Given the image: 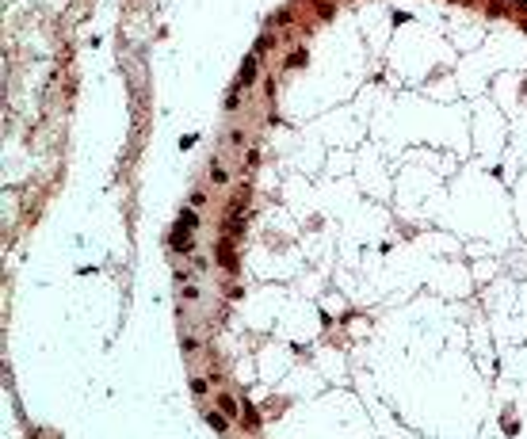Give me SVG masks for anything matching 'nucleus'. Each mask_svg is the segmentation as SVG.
Returning a JSON list of instances; mask_svg holds the SVG:
<instances>
[{
	"instance_id": "nucleus-1",
	"label": "nucleus",
	"mask_w": 527,
	"mask_h": 439,
	"mask_svg": "<svg viewBox=\"0 0 527 439\" xmlns=\"http://www.w3.org/2000/svg\"><path fill=\"white\" fill-rule=\"evenodd\" d=\"M252 80H256V54L245 58V65H241V84H252Z\"/></svg>"
},
{
	"instance_id": "nucleus-2",
	"label": "nucleus",
	"mask_w": 527,
	"mask_h": 439,
	"mask_svg": "<svg viewBox=\"0 0 527 439\" xmlns=\"http://www.w3.org/2000/svg\"><path fill=\"white\" fill-rule=\"evenodd\" d=\"M218 405H222V413H225V416H237V413H241L233 397H218Z\"/></svg>"
},
{
	"instance_id": "nucleus-3",
	"label": "nucleus",
	"mask_w": 527,
	"mask_h": 439,
	"mask_svg": "<svg viewBox=\"0 0 527 439\" xmlns=\"http://www.w3.org/2000/svg\"><path fill=\"white\" fill-rule=\"evenodd\" d=\"M207 420L214 424L218 431H225V413H210V409H207Z\"/></svg>"
},
{
	"instance_id": "nucleus-4",
	"label": "nucleus",
	"mask_w": 527,
	"mask_h": 439,
	"mask_svg": "<svg viewBox=\"0 0 527 439\" xmlns=\"http://www.w3.org/2000/svg\"><path fill=\"white\" fill-rule=\"evenodd\" d=\"M222 264H225V267H233V245H229V241L222 245Z\"/></svg>"
}]
</instances>
